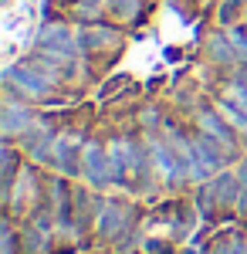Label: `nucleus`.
Returning <instances> with one entry per match:
<instances>
[{
	"mask_svg": "<svg viewBox=\"0 0 247 254\" xmlns=\"http://www.w3.org/2000/svg\"><path fill=\"white\" fill-rule=\"evenodd\" d=\"M7 78L14 81L27 98H41V95H48V88H51V78H48V75H38L34 68H17V71H10Z\"/></svg>",
	"mask_w": 247,
	"mask_h": 254,
	"instance_id": "obj_1",
	"label": "nucleus"
},
{
	"mask_svg": "<svg viewBox=\"0 0 247 254\" xmlns=\"http://www.w3.org/2000/svg\"><path fill=\"white\" fill-rule=\"evenodd\" d=\"M27 122H31V112L20 109L17 102H7V109H3V132L14 136V132H20V129H27Z\"/></svg>",
	"mask_w": 247,
	"mask_h": 254,
	"instance_id": "obj_2",
	"label": "nucleus"
},
{
	"mask_svg": "<svg viewBox=\"0 0 247 254\" xmlns=\"http://www.w3.org/2000/svg\"><path fill=\"white\" fill-rule=\"evenodd\" d=\"M125 224H129V210L112 203V207H105V214H102V224H98V227H102V234L115 237L122 227H125Z\"/></svg>",
	"mask_w": 247,
	"mask_h": 254,
	"instance_id": "obj_3",
	"label": "nucleus"
},
{
	"mask_svg": "<svg viewBox=\"0 0 247 254\" xmlns=\"http://www.w3.org/2000/svg\"><path fill=\"white\" fill-rule=\"evenodd\" d=\"M200 126H203V132H207L210 139H220L224 146H230V132H227V126H224L220 119H213L210 112H203V116H200Z\"/></svg>",
	"mask_w": 247,
	"mask_h": 254,
	"instance_id": "obj_4",
	"label": "nucleus"
},
{
	"mask_svg": "<svg viewBox=\"0 0 247 254\" xmlns=\"http://www.w3.org/2000/svg\"><path fill=\"white\" fill-rule=\"evenodd\" d=\"M210 55L217 61H230V51H227V41L224 38H210Z\"/></svg>",
	"mask_w": 247,
	"mask_h": 254,
	"instance_id": "obj_5",
	"label": "nucleus"
},
{
	"mask_svg": "<svg viewBox=\"0 0 247 254\" xmlns=\"http://www.w3.org/2000/svg\"><path fill=\"white\" fill-rule=\"evenodd\" d=\"M217 254H244V244H241L237 237H234V241H224V244H220V251H217Z\"/></svg>",
	"mask_w": 247,
	"mask_h": 254,
	"instance_id": "obj_6",
	"label": "nucleus"
},
{
	"mask_svg": "<svg viewBox=\"0 0 247 254\" xmlns=\"http://www.w3.org/2000/svg\"><path fill=\"white\" fill-rule=\"evenodd\" d=\"M230 98H234V105H241V109L247 112V92L241 88V85H237V88H230Z\"/></svg>",
	"mask_w": 247,
	"mask_h": 254,
	"instance_id": "obj_7",
	"label": "nucleus"
},
{
	"mask_svg": "<svg viewBox=\"0 0 247 254\" xmlns=\"http://www.w3.org/2000/svg\"><path fill=\"white\" fill-rule=\"evenodd\" d=\"M230 41L237 44V51H241V55L247 58V34H241V31H234V34H230Z\"/></svg>",
	"mask_w": 247,
	"mask_h": 254,
	"instance_id": "obj_8",
	"label": "nucleus"
},
{
	"mask_svg": "<svg viewBox=\"0 0 247 254\" xmlns=\"http://www.w3.org/2000/svg\"><path fill=\"white\" fill-rule=\"evenodd\" d=\"M234 14H237V0H230L227 7H224V20H230V17H234Z\"/></svg>",
	"mask_w": 247,
	"mask_h": 254,
	"instance_id": "obj_9",
	"label": "nucleus"
},
{
	"mask_svg": "<svg viewBox=\"0 0 247 254\" xmlns=\"http://www.w3.org/2000/svg\"><path fill=\"white\" fill-rule=\"evenodd\" d=\"M3 254H14V237L3 234Z\"/></svg>",
	"mask_w": 247,
	"mask_h": 254,
	"instance_id": "obj_10",
	"label": "nucleus"
}]
</instances>
